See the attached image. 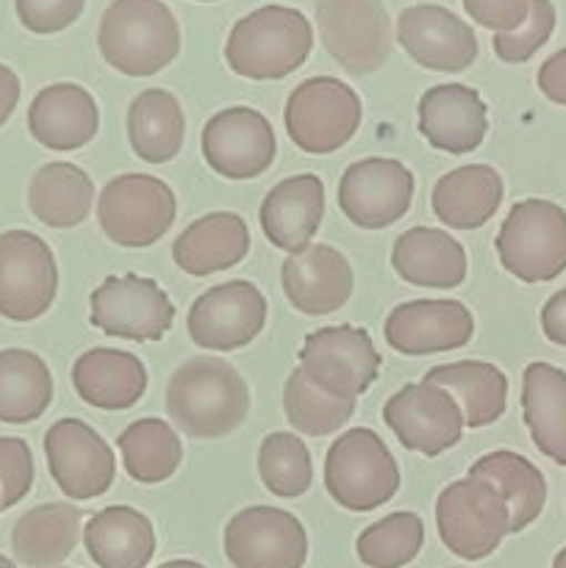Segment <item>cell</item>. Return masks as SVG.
<instances>
[{"label":"cell","instance_id":"5b68a950","mask_svg":"<svg viewBox=\"0 0 566 568\" xmlns=\"http://www.w3.org/2000/svg\"><path fill=\"white\" fill-rule=\"evenodd\" d=\"M325 488L338 508L370 514L400 491L397 460L370 427H350L327 449Z\"/></svg>","mask_w":566,"mask_h":568},{"label":"cell","instance_id":"db71d44e","mask_svg":"<svg viewBox=\"0 0 566 568\" xmlns=\"http://www.w3.org/2000/svg\"><path fill=\"white\" fill-rule=\"evenodd\" d=\"M61 568H64V566H61Z\"/></svg>","mask_w":566,"mask_h":568},{"label":"cell","instance_id":"f907efd6","mask_svg":"<svg viewBox=\"0 0 566 568\" xmlns=\"http://www.w3.org/2000/svg\"><path fill=\"white\" fill-rule=\"evenodd\" d=\"M0 568H17L14 560H9L6 555H0Z\"/></svg>","mask_w":566,"mask_h":568},{"label":"cell","instance_id":"30bf717a","mask_svg":"<svg viewBox=\"0 0 566 568\" xmlns=\"http://www.w3.org/2000/svg\"><path fill=\"white\" fill-rule=\"evenodd\" d=\"M316 28L327 53L350 75H370L392 53V20L383 0H316Z\"/></svg>","mask_w":566,"mask_h":568},{"label":"cell","instance_id":"d6a6232c","mask_svg":"<svg viewBox=\"0 0 566 568\" xmlns=\"http://www.w3.org/2000/svg\"><path fill=\"white\" fill-rule=\"evenodd\" d=\"M94 183L70 161H50L33 172L28 183V209L48 227H75L89 216Z\"/></svg>","mask_w":566,"mask_h":568},{"label":"cell","instance_id":"ee69618b","mask_svg":"<svg viewBox=\"0 0 566 568\" xmlns=\"http://www.w3.org/2000/svg\"><path fill=\"white\" fill-rule=\"evenodd\" d=\"M464 11L494 33H511L530 14V0H464Z\"/></svg>","mask_w":566,"mask_h":568},{"label":"cell","instance_id":"2e32d148","mask_svg":"<svg viewBox=\"0 0 566 568\" xmlns=\"http://www.w3.org/2000/svg\"><path fill=\"white\" fill-rule=\"evenodd\" d=\"M203 159L228 181H253L264 175L277 153L275 131L261 111L247 105L222 109L203 125Z\"/></svg>","mask_w":566,"mask_h":568},{"label":"cell","instance_id":"816d5d0a","mask_svg":"<svg viewBox=\"0 0 566 568\" xmlns=\"http://www.w3.org/2000/svg\"><path fill=\"white\" fill-rule=\"evenodd\" d=\"M198 3H214V0H198Z\"/></svg>","mask_w":566,"mask_h":568},{"label":"cell","instance_id":"7bdbcfd3","mask_svg":"<svg viewBox=\"0 0 566 568\" xmlns=\"http://www.w3.org/2000/svg\"><path fill=\"white\" fill-rule=\"evenodd\" d=\"M83 6L87 0H14L22 28L39 37L70 28L83 14Z\"/></svg>","mask_w":566,"mask_h":568},{"label":"cell","instance_id":"6da1fadb","mask_svg":"<svg viewBox=\"0 0 566 568\" xmlns=\"http://www.w3.org/2000/svg\"><path fill=\"white\" fill-rule=\"evenodd\" d=\"M250 410V388L239 369L216 355H194L166 383V414L189 438L231 436Z\"/></svg>","mask_w":566,"mask_h":568},{"label":"cell","instance_id":"7c38bea8","mask_svg":"<svg viewBox=\"0 0 566 568\" xmlns=\"http://www.w3.org/2000/svg\"><path fill=\"white\" fill-rule=\"evenodd\" d=\"M175 320L164 288L142 275H111L89 297V322L105 336L161 342Z\"/></svg>","mask_w":566,"mask_h":568},{"label":"cell","instance_id":"4dcf8cb0","mask_svg":"<svg viewBox=\"0 0 566 568\" xmlns=\"http://www.w3.org/2000/svg\"><path fill=\"white\" fill-rule=\"evenodd\" d=\"M81 508L48 503L31 508L11 527V552L28 568H59L81 541Z\"/></svg>","mask_w":566,"mask_h":568},{"label":"cell","instance_id":"5bb4252c","mask_svg":"<svg viewBox=\"0 0 566 568\" xmlns=\"http://www.w3.org/2000/svg\"><path fill=\"white\" fill-rule=\"evenodd\" d=\"M266 300L250 281H228L200 294L186 314L189 338L209 353H233L261 336Z\"/></svg>","mask_w":566,"mask_h":568},{"label":"cell","instance_id":"e0dca14e","mask_svg":"<svg viewBox=\"0 0 566 568\" xmlns=\"http://www.w3.org/2000/svg\"><path fill=\"white\" fill-rule=\"evenodd\" d=\"M44 458L61 494L78 503L103 497L117 477L114 449L83 419H59L44 433Z\"/></svg>","mask_w":566,"mask_h":568},{"label":"cell","instance_id":"1f68e13d","mask_svg":"<svg viewBox=\"0 0 566 568\" xmlns=\"http://www.w3.org/2000/svg\"><path fill=\"white\" fill-rule=\"evenodd\" d=\"M425 381L447 388L458 399L464 410V425L472 430L494 425L508 408V377L486 361L438 364L427 372Z\"/></svg>","mask_w":566,"mask_h":568},{"label":"cell","instance_id":"f1b7e54d","mask_svg":"<svg viewBox=\"0 0 566 568\" xmlns=\"http://www.w3.org/2000/svg\"><path fill=\"white\" fill-rule=\"evenodd\" d=\"M522 416L544 458L566 466V372L533 361L522 372Z\"/></svg>","mask_w":566,"mask_h":568},{"label":"cell","instance_id":"f35d334b","mask_svg":"<svg viewBox=\"0 0 566 568\" xmlns=\"http://www.w3.org/2000/svg\"><path fill=\"white\" fill-rule=\"evenodd\" d=\"M425 544V525L411 510L386 516L366 527L355 541L358 560L370 568H403L414 564Z\"/></svg>","mask_w":566,"mask_h":568},{"label":"cell","instance_id":"d6986e66","mask_svg":"<svg viewBox=\"0 0 566 568\" xmlns=\"http://www.w3.org/2000/svg\"><path fill=\"white\" fill-rule=\"evenodd\" d=\"M475 336V316L458 300H411L386 316L383 338L400 355L461 349Z\"/></svg>","mask_w":566,"mask_h":568},{"label":"cell","instance_id":"7dc6e473","mask_svg":"<svg viewBox=\"0 0 566 568\" xmlns=\"http://www.w3.org/2000/svg\"><path fill=\"white\" fill-rule=\"evenodd\" d=\"M20 78H17V72L11 70V67L0 64V128L9 122V116L14 114L17 103H20Z\"/></svg>","mask_w":566,"mask_h":568},{"label":"cell","instance_id":"9a60e30c","mask_svg":"<svg viewBox=\"0 0 566 568\" xmlns=\"http://www.w3.org/2000/svg\"><path fill=\"white\" fill-rule=\"evenodd\" d=\"M233 568H303L309 560V536L289 510L253 505L233 516L222 536Z\"/></svg>","mask_w":566,"mask_h":568},{"label":"cell","instance_id":"d4e9b609","mask_svg":"<svg viewBox=\"0 0 566 568\" xmlns=\"http://www.w3.org/2000/svg\"><path fill=\"white\" fill-rule=\"evenodd\" d=\"M78 397L100 410H128L148 392V369L133 353L92 347L72 364Z\"/></svg>","mask_w":566,"mask_h":568},{"label":"cell","instance_id":"4316f807","mask_svg":"<svg viewBox=\"0 0 566 568\" xmlns=\"http://www.w3.org/2000/svg\"><path fill=\"white\" fill-rule=\"evenodd\" d=\"M503 197L505 183L494 166L464 164L438 178L431 194V209L447 227L477 231L497 214Z\"/></svg>","mask_w":566,"mask_h":568},{"label":"cell","instance_id":"ac0fdd59","mask_svg":"<svg viewBox=\"0 0 566 568\" xmlns=\"http://www.w3.org/2000/svg\"><path fill=\"white\" fill-rule=\"evenodd\" d=\"M414 175L397 159H361L338 181V209L364 231H383L403 220L414 200Z\"/></svg>","mask_w":566,"mask_h":568},{"label":"cell","instance_id":"b9f144b4","mask_svg":"<svg viewBox=\"0 0 566 568\" xmlns=\"http://www.w3.org/2000/svg\"><path fill=\"white\" fill-rule=\"evenodd\" d=\"M33 455L22 438L0 436V508L9 510L28 497L33 486Z\"/></svg>","mask_w":566,"mask_h":568},{"label":"cell","instance_id":"8992f818","mask_svg":"<svg viewBox=\"0 0 566 568\" xmlns=\"http://www.w3.org/2000/svg\"><path fill=\"white\" fill-rule=\"evenodd\" d=\"M436 527L449 552L461 560H483L511 532V510L492 483L466 475L438 494Z\"/></svg>","mask_w":566,"mask_h":568},{"label":"cell","instance_id":"e575fe53","mask_svg":"<svg viewBox=\"0 0 566 568\" xmlns=\"http://www.w3.org/2000/svg\"><path fill=\"white\" fill-rule=\"evenodd\" d=\"M469 477H481L503 494L511 510V532L530 527L547 505V480L542 469L511 449H497L477 458L469 466Z\"/></svg>","mask_w":566,"mask_h":568},{"label":"cell","instance_id":"bcb514c9","mask_svg":"<svg viewBox=\"0 0 566 568\" xmlns=\"http://www.w3.org/2000/svg\"><path fill=\"white\" fill-rule=\"evenodd\" d=\"M542 333L547 342L566 347V286L555 292L542 308Z\"/></svg>","mask_w":566,"mask_h":568},{"label":"cell","instance_id":"484cf974","mask_svg":"<svg viewBox=\"0 0 566 568\" xmlns=\"http://www.w3.org/2000/svg\"><path fill=\"white\" fill-rule=\"evenodd\" d=\"M250 253V227L233 211H211L194 220L172 244V258L186 275L225 272Z\"/></svg>","mask_w":566,"mask_h":568},{"label":"cell","instance_id":"60d3db41","mask_svg":"<svg viewBox=\"0 0 566 568\" xmlns=\"http://www.w3.org/2000/svg\"><path fill=\"white\" fill-rule=\"evenodd\" d=\"M555 31V6L549 0H530V14L516 31L494 33V53L505 64H525L547 44Z\"/></svg>","mask_w":566,"mask_h":568},{"label":"cell","instance_id":"ffe728a7","mask_svg":"<svg viewBox=\"0 0 566 568\" xmlns=\"http://www.w3.org/2000/svg\"><path fill=\"white\" fill-rule=\"evenodd\" d=\"M397 42L425 70L464 72L477 59V37L444 6L420 3L397 17Z\"/></svg>","mask_w":566,"mask_h":568},{"label":"cell","instance_id":"f5cc1de1","mask_svg":"<svg viewBox=\"0 0 566 568\" xmlns=\"http://www.w3.org/2000/svg\"><path fill=\"white\" fill-rule=\"evenodd\" d=\"M0 510H3V508H0Z\"/></svg>","mask_w":566,"mask_h":568},{"label":"cell","instance_id":"ab89813d","mask_svg":"<svg viewBox=\"0 0 566 568\" xmlns=\"http://www.w3.org/2000/svg\"><path fill=\"white\" fill-rule=\"evenodd\" d=\"M259 477L275 497H303L314 483V464L303 438L294 433H270L259 447Z\"/></svg>","mask_w":566,"mask_h":568},{"label":"cell","instance_id":"7a4b0ae2","mask_svg":"<svg viewBox=\"0 0 566 568\" xmlns=\"http://www.w3.org/2000/svg\"><path fill=\"white\" fill-rule=\"evenodd\" d=\"M314 50V28L303 11L261 6L228 33L225 61L247 81H281L305 64Z\"/></svg>","mask_w":566,"mask_h":568},{"label":"cell","instance_id":"ba28073f","mask_svg":"<svg viewBox=\"0 0 566 568\" xmlns=\"http://www.w3.org/2000/svg\"><path fill=\"white\" fill-rule=\"evenodd\" d=\"M175 214V192L161 178L142 172L117 175L98 197L100 231L120 247H150L166 236Z\"/></svg>","mask_w":566,"mask_h":568},{"label":"cell","instance_id":"836d02e7","mask_svg":"<svg viewBox=\"0 0 566 568\" xmlns=\"http://www.w3.org/2000/svg\"><path fill=\"white\" fill-rule=\"evenodd\" d=\"M186 116L166 89H144L128 109V142L148 164H166L183 148Z\"/></svg>","mask_w":566,"mask_h":568},{"label":"cell","instance_id":"8d00e7d4","mask_svg":"<svg viewBox=\"0 0 566 568\" xmlns=\"http://www.w3.org/2000/svg\"><path fill=\"white\" fill-rule=\"evenodd\" d=\"M128 477L142 486H159L170 480L183 460V447L178 433L164 419H137L117 438Z\"/></svg>","mask_w":566,"mask_h":568},{"label":"cell","instance_id":"f546056e","mask_svg":"<svg viewBox=\"0 0 566 568\" xmlns=\"http://www.w3.org/2000/svg\"><path fill=\"white\" fill-rule=\"evenodd\" d=\"M392 266L411 286L455 288L466 281V250L438 227H411L394 242Z\"/></svg>","mask_w":566,"mask_h":568},{"label":"cell","instance_id":"681fc988","mask_svg":"<svg viewBox=\"0 0 566 568\" xmlns=\"http://www.w3.org/2000/svg\"><path fill=\"white\" fill-rule=\"evenodd\" d=\"M553 568H566V547L560 549L558 555H555V560H553Z\"/></svg>","mask_w":566,"mask_h":568},{"label":"cell","instance_id":"3957f363","mask_svg":"<svg viewBox=\"0 0 566 568\" xmlns=\"http://www.w3.org/2000/svg\"><path fill=\"white\" fill-rule=\"evenodd\" d=\"M98 48L105 64L131 78H148L175 61L181 31L161 0H111L100 17Z\"/></svg>","mask_w":566,"mask_h":568},{"label":"cell","instance_id":"277c9868","mask_svg":"<svg viewBox=\"0 0 566 568\" xmlns=\"http://www.w3.org/2000/svg\"><path fill=\"white\" fill-rule=\"evenodd\" d=\"M499 264L522 283H549L566 272V209L553 200L527 197L511 205L499 225Z\"/></svg>","mask_w":566,"mask_h":568},{"label":"cell","instance_id":"74e56055","mask_svg":"<svg viewBox=\"0 0 566 568\" xmlns=\"http://www.w3.org/2000/svg\"><path fill=\"white\" fill-rule=\"evenodd\" d=\"M283 408H286V419L294 430L320 438L347 425L350 416L355 414V399L331 397L316 388L303 372L294 369L283 388Z\"/></svg>","mask_w":566,"mask_h":568},{"label":"cell","instance_id":"52a82bcc","mask_svg":"<svg viewBox=\"0 0 566 568\" xmlns=\"http://www.w3.org/2000/svg\"><path fill=\"white\" fill-rule=\"evenodd\" d=\"M283 122H286V136L303 153H336L358 131L361 98L338 78H309L289 94Z\"/></svg>","mask_w":566,"mask_h":568},{"label":"cell","instance_id":"4fadbf2b","mask_svg":"<svg viewBox=\"0 0 566 568\" xmlns=\"http://www.w3.org/2000/svg\"><path fill=\"white\" fill-rule=\"evenodd\" d=\"M383 422L400 444L411 453L436 455L447 453L464 436V410L458 399L433 383H408L383 405Z\"/></svg>","mask_w":566,"mask_h":568},{"label":"cell","instance_id":"8fae6325","mask_svg":"<svg viewBox=\"0 0 566 568\" xmlns=\"http://www.w3.org/2000/svg\"><path fill=\"white\" fill-rule=\"evenodd\" d=\"M59 294V264L42 236L31 231L0 233V316L33 322Z\"/></svg>","mask_w":566,"mask_h":568},{"label":"cell","instance_id":"7402d4cb","mask_svg":"<svg viewBox=\"0 0 566 568\" xmlns=\"http://www.w3.org/2000/svg\"><path fill=\"white\" fill-rule=\"evenodd\" d=\"M420 133L442 153H475L488 133V109L481 92L464 83L427 89L420 98Z\"/></svg>","mask_w":566,"mask_h":568},{"label":"cell","instance_id":"c3c4849f","mask_svg":"<svg viewBox=\"0 0 566 568\" xmlns=\"http://www.w3.org/2000/svg\"><path fill=\"white\" fill-rule=\"evenodd\" d=\"M159 568H205V566L194 564V560H170V564H161Z\"/></svg>","mask_w":566,"mask_h":568},{"label":"cell","instance_id":"d590c367","mask_svg":"<svg viewBox=\"0 0 566 568\" xmlns=\"http://www.w3.org/2000/svg\"><path fill=\"white\" fill-rule=\"evenodd\" d=\"M53 403V375L31 349H0V422L28 425Z\"/></svg>","mask_w":566,"mask_h":568},{"label":"cell","instance_id":"9c48e42d","mask_svg":"<svg viewBox=\"0 0 566 568\" xmlns=\"http://www.w3.org/2000/svg\"><path fill=\"white\" fill-rule=\"evenodd\" d=\"M297 369L338 399H358L381 372V353L364 327L333 325L309 333L297 353Z\"/></svg>","mask_w":566,"mask_h":568},{"label":"cell","instance_id":"f6af8a7d","mask_svg":"<svg viewBox=\"0 0 566 568\" xmlns=\"http://www.w3.org/2000/svg\"><path fill=\"white\" fill-rule=\"evenodd\" d=\"M536 83L549 103L564 105L566 109V48L549 55V59L538 67Z\"/></svg>","mask_w":566,"mask_h":568},{"label":"cell","instance_id":"603a6c76","mask_svg":"<svg viewBox=\"0 0 566 568\" xmlns=\"http://www.w3.org/2000/svg\"><path fill=\"white\" fill-rule=\"evenodd\" d=\"M322 216H325V186L311 172L275 183L259 211L266 242L289 255L309 247L320 231Z\"/></svg>","mask_w":566,"mask_h":568},{"label":"cell","instance_id":"44dd1931","mask_svg":"<svg viewBox=\"0 0 566 568\" xmlns=\"http://www.w3.org/2000/svg\"><path fill=\"white\" fill-rule=\"evenodd\" d=\"M283 294L305 316H327L353 297V266L331 244H309L281 266Z\"/></svg>","mask_w":566,"mask_h":568},{"label":"cell","instance_id":"cb8c5ba5","mask_svg":"<svg viewBox=\"0 0 566 568\" xmlns=\"http://www.w3.org/2000/svg\"><path fill=\"white\" fill-rule=\"evenodd\" d=\"M28 131L42 148L55 153L81 150L100 131L98 100L78 83H50L31 100Z\"/></svg>","mask_w":566,"mask_h":568},{"label":"cell","instance_id":"83f0119b","mask_svg":"<svg viewBox=\"0 0 566 568\" xmlns=\"http://www.w3.org/2000/svg\"><path fill=\"white\" fill-rule=\"evenodd\" d=\"M83 547L98 568H148L155 555V530L137 508L111 505L87 521Z\"/></svg>","mask_w":566,"mask_h":568}]
</instances>
